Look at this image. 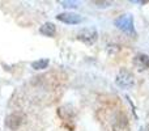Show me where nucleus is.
Wrapping results in <instances>:
<instances>
[{
    "instance_id": "nucleus-2",
    "label": "nucleus",
    "mask_w": 149,
    "mask_h": 131,
    "mask_svg": "<svg viewBox=\"0 0 149 131\" xmlns=\"http://www.w3.org/2000/svg\"><path fill=\"white\" fill-rule=\"evenodd\" d=\"M77 39L82 42V43L92 46L93 43H95V41L98 39V32L95 28H84L77 33Z\"/></svg>"
},
{
    "instance_id": "nucleus-10",
    "label": "nucleus",
    "mask_w": 149,
    "mask_h": 131,
    "mask_svg": "<svg viewBox=\"0 0 149 131\" xmlns=\"http://www.w3.org/2000/svg\"><path fill=\"white\" fill-rule=\"evenodd\" d=\"M95 4H98V7H109L111 5V1H94Z\"/></svg>"
},
{
    "instance_id": "nucleus-11",
    "label": "nucleus",
    "mask_w": 149,
    "mask_h": 131,
    "mask_svg": "<svg viewBox=\"0 0 149 131\" xmlns=\"http://www.w3.org/2000/svg\"><path fill=\"white\" fill-rule=\"evenodd\" d=\"M144 131H149V125H148L147 127H145V130H144Z\"/></svg>"
},
{
    "instance_id": "nucleus-5",
    "label": "nucleus",
    "mask_w": 149,
    "mask_h": 131,
    "mask_svg": "<svg viewBox=\"0 0 149 131\" xmlns=\"http://www.w3.org/2000/svg\"><path fill=\"white\" fill-rule=\"evenodd\" d=\"M56 18L59 21L64 24H70V25H76V24H80L82 21V17L80 15H76V13L72 12H64V13H59L56 16Z\"/></svg>"
},
{
    "instance_id": "nucleus-8",
    "label": "nucleus",
    "mask_w": 149,
    "mask_h": 131,
    "mask_svg": "<svg viewBox=\"0 0 149 131\" xmlns=\"http://www.w3.org/2000/svg\"><path fill=\"white\" fill-rule=\"evenodd\" d=\"M49 63H50L49 59H38L31 63V67H33L34 69H45V68H47Z\"/></svg>"
},
{
    "instance_id": "nucleus-6",
    "label": "nucleus",
    "mask_w": 149,
    "mask_h": 131,
    "mask_svg": "<svg viewBox=\"0 0 149 131\" xmlns=\"http://www.w3.org/2000/svg\"><path fill=\"white\" fill-rule=\"evenodd\" d=\"M134 66L139 71H145L149 68V57L145 54H137L134 58Z\"/></svg>"
},
{
    "instance_id": "nucleus-9",
    "label": "nucleus",
    "mask_w": 149,
    "mask_h": 131,
    "mask_svg": "<svg viewBox=\"0 0 149 131\" xmlns=\"http://www.w3.org/2000/svg\"><path fill=\"white\" fill-rule=\"evenodd\" d=\"M60 4H62L64 8H77L79 7V3L77 1H65V0H62Z\"/></svg>"
},
{
    "instance_id": "nucleus-7",
    "label": "nucleus",
    "mask_w": 149,
    "mask_h": 131,
    "mask_svg": "<svg viewBox=\"0 0 149 131\" xmlns=\"http://www.w3.org/2000/svg\"><path fill=\"white\" fill-rule=\"evenodd\" d=\"M39 33L46 37H54L55 33H56V26L52 22H45L43 25L39 28Z\"/></svg>"
},
{
    "instance_id": "nucleus-4",
    "label": "nucleus",
    "mask_w": 149,
    "mask_h": 131,
    "mask_svg": "<svg viewBox=\"0 0 149 131\" xmlns=\"http://www.w3.org/2000/svg\"><path fill=\"white\" fill-rule=\"evenodd\" d=\"M24 119H25V117H24L22 113H12L9 116H7V118H5V126L9 130L15 131L22 125Z\"/></svg>"
},
{
    "instance_id": "nucleus-3",
    "label": "nucleus",
    "mask_w": 149,
    "mask_h": 131,
    "mask_svg": "<svg viewBox=\"0 0 149 131\" xmlns=\"http://www.w3.org/2000/svg\"><path fill=\"white\" fill-rule=\"evenodd\" d=\"M115 26L126 33H134V18L131 15H122L115 20Z\"/></svg>"
},
{
    "instance_id": "nucleus-1",
    "label": "nucleus",
    "mask_w": 149,
    "mask_h": 131,
    "mask_svg": "<svg viewBox=\"0 0 149 131\" xmlns=\"http://www.w3.org/2000/svg\"><path fill=\"white\" fill-rule=\"evenodd\" d=\"M115 83L119 88H122V89H130V88H132L135 84L134 75H132V72L128 71V69L122 68L120 71H119L118 76H116Z\"/></svg>"
}]
</instances>
